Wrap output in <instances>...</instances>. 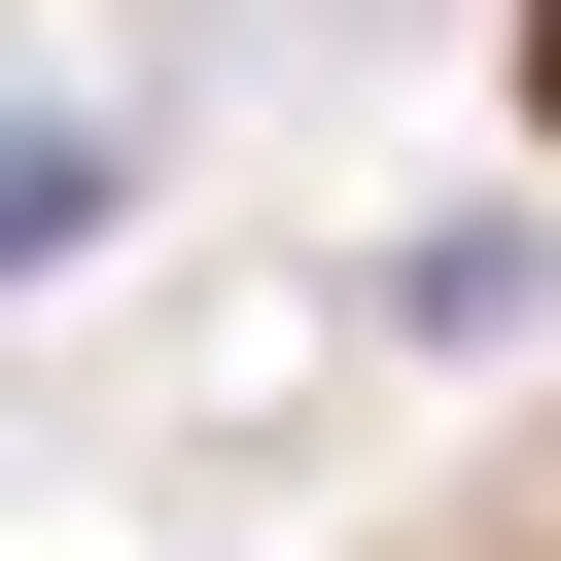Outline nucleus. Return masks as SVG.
Returning <instances> with one entry per match:
<instances>
[{
    "label": "nucleus",
    "mask_w": 561,
    "mask_h": 561,
    "mask_svg": "<svg viewBox=\"0 0 561 561\" xmlns=\"http://www.w3.org/2000/svg\"><path fill=\"white\" fill-rule=\"evenodd\" d=\"M526 105H561V0H526Z\"/></svg>",
    "instance_id": "f03ea898"
},
{
    "label": "nucleus",
    "mask_w": 561,
    "mask_h": 561,
    "mask_svg": "<svg viewBox=\"0 0 561 561\" xmlns=\"http://www.w3.org/2000/svg\"><path fill=\"white\" fill-rule=\"evenodd\" d=\"M351 561H561V421H491V456H456L421 526H351Z\"/></svg>",
    "instance_id": "f257e3e1"
}]
</instances>
